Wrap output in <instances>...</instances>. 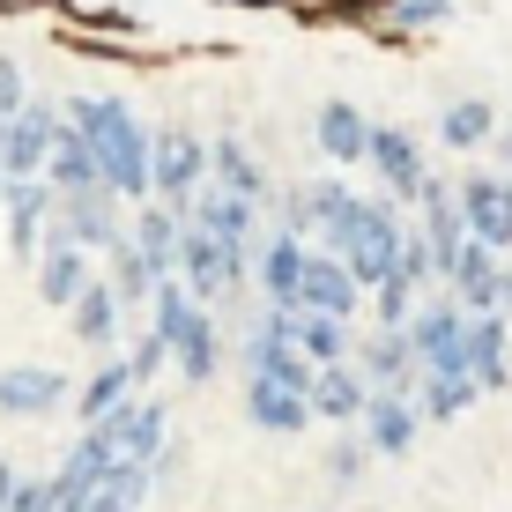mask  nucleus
<instances>
[{
  "label": "nucleus",
  "instance_id": "f257e3e1",
  "mask_svg": "<svg viewBox=\"0 0 512 512\" xmlns=\"http://www.w3.org/2000/svg\"><path fill=\"white\" fill-rule=\"evenodd\" d=\"M67 127L97 149V171L119 201H149V149L156 134L134 119V104L119 97H67Z\"/></svg>",
  "mask_w": 512,
  "mask_h": 512
},
{
  "label": "nucleus",
  "instance_id": "f03ea898",
  "mask_svg": "<svg viewBox=\"0 0 512 512\" xmlns=\"http://www.w3.org/2000/svg\"><path fill=\"white\" fill-rule=\"evenodd\" d=\"M401 238H409L401 208H394V201H364V193H357V201L342 208V223H327V231H320V253H334L349 275L364 282V290H379V282L394 275Z\"/></svg>",
  "mask_w": 512,
  "mask_h": 512
},
{
  "label": "nucleus",
  "instance_id": "7ed1b4c3",
  "mask_svg": "<svg viewBox=\"0 0 512 512\" xmlns=\"http://www.w3.org/2000/svg\"><path fill=\"white\" fill-rule=\"evenodd\" d=\"M179 282L193 290V305H223V297H238L245 282H253V253H238V245H223V238H208V231H193V223H186V238H179Z\"/></svg>",
  "mask_w": 512,
  "mask_h": 512
},
{
  "label": "nucleus",
  "instance_id": "20e7f679",
  "mask_svg": "<svg viewBox=\"0 0 512 512\" xmlns=\"http://www.w3.org/2000/svg\"><path fill=\"white\" fill-rule=\"evenodd\" d=\"M90 431H97V446L112 453V461H141V468H156V461H164V431H171V416H164V401L141 386L134 401H119V409L104 416V423H90Z\"/></svg>",
  "mask_w": 512,
  "mask_h": 512
},
{
  "label": "nucleus",
  "instance_id": "39448f33",
  "mask_svg": "<svg viewBox=\"0 0 512 512\" xmlns=\"http://www.w3.org/2000/svg\"><path fill=\"white\" fill-rule=\"evenodd\" d=\"M201 186H208V141L193 127H164V134H156V149H149V201L186 208Z\"/></svg>",
  "mask_w": 512,
  "mask_h": 512
},
{
  "label": "nucleus",
  "instance_id": "423d86ee",
  "mask_svg": "<svg viewBox=\"0 0 512 512\" xmlns=\"http://www.w3.org/2000/svg\"><path fill=\"white\" fill-rule=\"evenodd\" d=\"M409 349H416V364L423 372H468V312H461V297H423L416 305V320H409Z\"/></svg>",
  "mask_w": 512,
  "mask_h": 512
},
{
  "label": "nucleus",
  "instance_id": "0eeeda50",
  "mask_svg": "<svg viewBox=\"0 0 512 512\" xmlns=\"http://www.w3.org/2000/svg\"><path fill=\"white\" fill-rule=\"evenodd\" d=\"M60 119H67V112H52V97H30L23 112L0 127V171H8V186H15V179H45V156H52Z\"/></svg>",
  "mask_w": 512,
  "mask_h": 512
},
{
  "label": "nucleus",
  "instance_id": "6e6552de",
  "mask_svg": "<svg viewBox=\"0 0 512 512\" xmlns=\"http://www.w3.org/2000/svg\"><path fill=\"white\" fill-rule=\"evenodd\" d=\"M453 193H461L468 238H483L490 253H512V179L505 171H461Z\"/></svg>",
  "mask_w": 512,
  "mask_h": 512
},
{
  "label": "nucleus",
  "instance_id": "1a4fd4ad",
  "mask_svg": "<svg viewBox=\"0 0 512 512\" xmlns=\"http://www.w3.org/2000/svg\"><path fill=\"white\" fill-rule=\"evenodd\" d=\"M364 164L379 171V186H386L394 208H409L423 193V179H431V171H423V141L409 127H394V119H372V156H364Z\"/></svg>",
  "mask_w": 512,
  "mask_h": 512
},
{
  "label": "nucleus",
  "instance_id": "9d476101",
  "mask_svg": "<svg viewBox=\"0 0 512 512\" xmlns=\"http://www.w3.org/2000/svg\"><path fill=\"white\" fill-rule=\"evenodd\" d=\"M164 342H171V372H179L186 386H208V379L223 372V349H231V334H223V320H216L208 305H193L186 320L164 334Z\"/></svg>",
  "mask_w": 512,
  "mask_h": 512
},
{
  "label": "nucleus",
  "instance_id": "9b49d317",
  "mask_svg": "<svg viewBox=\"0 0 512 512\" xmlns=\"http://www.w3.org/2000/svg\"><path fill=\"white\" fill-rule=\"evenodd\" d=\"M357 201L349 193V179H297L290 193H275V231H290V238H320L327 223H342V208Z\"/></svg>",
  "mask_w": 512,
  "mask_h": 512
},
{
  "label": "nucleus",
  "instance_id": "f8f14e48",
  "mask_svg": "<svg viewBox=\"0 0 512 512\" xmlns=\"http://www.w3.org/2000/svg\"><path fill=\"white\" fill-rule=\"evenodd\" d=\"M60 401H75L67 372H52V364H0V416L38 423V416L60 409Z\"/></svg>",
  "mask_w": 512,
  "mask_h": 512
},
{
  "label": "nucleus",
  "instance_id": "ddd939ff",
  "mask_svg": "<svg viewBox=\"0 0 512 512\" xmlns=\"http://www.w3.org/2000/svg\"><path fill=\"white\" fill-rule=\"evenodd\" d=\"M60 231L82 245V253H104L112 238H127V216H119V193L112 186H82L60 193Z\"/></svg>",
  "mask_w": 512,
  "mask_h": 512
},
{
  "label": "nucleus",
  "instance_id": "4468645a",
  "mask_svg": "<svg viewBox=\"0 0 512 512\" xmlns=\"http://www.w3.org/2000/svg\"><path fill=\"white\" fill-rule=\"evenodd\" d=\"M90 282H97V275H90V253H82V245L60 231V216H52V231H45V253H38V297H45L52 312H67L82 290H90Z\"/></svg>",
  "mask_w": 512,
  "mask_h": 512
},
{
  "label": "nucleus",
  "instance_id": "2eb2a0df",
  "mask_svg": "<svg viewBox=\"0 0 512 512\" xmlns=\"http://www.w3.org/2000/svg\"><path fill=\"white\" fill-rule=\"evenodd\" d=\"M364 446L379 453V461H401V453L416 446V431H423V409H416V394H394V386H372V409H364Z\"/></svg>",
  "mask_w": 512,
  "mask_h": 512
},
{
  "label": "nucleus",
  "instance_id": "dca6fc26",
  "mask_svg": "<svg viewBox=\"0 0 512 512\" xmlns=\"http://www.w3.org/2000/svg\"><path fill=\"white\" fill-rule=\"evenodd\" d=\"M0 216H8V245H15L23 260H38V253H45L52 216H60V193H52L45 179H15V186H8V201H0Z\"/></svg>",
  "mask_w": 512,
  "mask_h": 512
},
{
  "label": "nucleus",
  "instance_id": "f3484780",
  "mask_svg": "<svg viewBox=\"0 0 512 512\" xmlns=\"http://www.w3.org/2000/svg\"><path fill=\"white\" fill-rule=\"evenodd\" d=\"M305 260H312V245H305V238L268 231V238H260V253H253V282H260V297L297 312V290H305Z\"/></svg>",
  "mask_w": 512,
  "mask_h": 512
},
{
  "label": "nucleus",
  "instance_id": "a211bd4d",
  "mask_svg": "<svg viewBox=\"0 0 512 512\" xmlns=\"http://www.w3.org/2000/svg\"><path fill=\"white\" fill-rule=\"evenodd\" d=\"M186 223H193V231H208V238H223V245H238V253H253L260 201H238V193H223V186H201L186 201Z\"/></svg>",
  "mask_w": 512,
  "mask_h": 512
},
{
  "label": "nucleus",
  "instance_id": "6ab92c4d",
  "mask_svg": "<svg viewBox=\"0 0 512 512\" xmlns=\"http://www.w3.org/2000/svg\"><path fill=\"white\" fill-rule=\"evenodd\" d=\"M357 305H364V282L342 268L334 253H320L312 245V260H305V290H297V312H327V320H357Z\"/></svg>",
  "mask_w": 512,
  "mask_h": 512
},
{
  "label": "nucleus",
  "instance_id": "aec40b11",
  "mask_svg": "<svg viewBox=\"0 0 512 512\" xmlns=\"http://www.w3.org/2000/svg\"><path fill=\"white\" fill-rule=\"evenodd\" d=\"M312 141H320L327 164H364L372 156V112L349 97H327L320 112H312Z\"/></svg>",
  "mask_w": 512,
  "mask_h": 512
},
{
  "label": "nucleus",
  "instance_id": "412c9836",
  "mask_svg": "<svg viewBox=\"0 0 512 512\" xmlns=\"http://www.w3.org/2000/svg\"><path fill=\"white\" fill-rule=\"evenodd\" d=\"M357 364L372 386H394V394H416V379H423V364H416V349H409V327H379V334H364L357 342Z\"/></svg>",
  "mask_w": 512,
  "mask_h": 512
},
{
  "label": "nucleus",
  "instance_id": "4be33fe9",
  "mask_svg": "<svg viewBox=\"0 0 512 512\" xmlns=\"http://www.w3.org/2000/svg\"><path fill=\"white\" fill-rule=\"evenodd\" d=\"M127 238L141 245V260H149L156 275H179V238H186V208L171 201H141L127 216Z\"/></svg>",
  "mask_w": 512,
  "mask_h": 512
},
{
  "label": "nucleus",
  "instance_id": "5701e85b",
  "mask_svg": "<svg viewBox=\"0 0 512 512\" xmlns=\"http://www.w3.org/2000/svg\"><path fill=\"white\" fill-rule=\"evenodd\" d=\"M364 409H372V379L357 372V364H320L312 372V416L320 423H364Z\"/></svg>",
  "mask_w": 512,
  "mask_h": 512
},
{
  "label": "nucleus",
  "instance_id": "b1692460",
  "mask_svg": "<svg viewBox=\"0 0 512 512\" xmlns=\"http://www.w3.org/2000/svg\"><path fill=\"white\" fill-rule=\"evenodd\" d=\"M468 379L483 386V394H498L512 379V320L505 312H475L468 320Z\"/></svg>",
  "mask_w": 512,
  "mask_h": 512
},
{
  "label": "nucleus",
  "instance_id": "393cba45",
  "mask_svg": "<svg viewBox=\"0 0 512 512\" xmlns=\"http://www.w3.org/2000/svg\"><path fill=\"white\" fill-rule=\"evenodd\" d=\"M245 416L260 423V431H305L312 423V394L305 386H290V379H245Z\"/></svg>",
  "mask_w": 512,
  "mask_h": 512
},
{
  "label": "nucleus",
  "instance_id": "a878e982",
  "mask_svg": "<svg viewBox=\"0 0 512 512\" xmlns=\"http://www.w3.org/2000/svg\"><path fill=\"white\" fill-rule=\"evenodd\" d=\"M498 275H505V268H498V253H490L483 238H468V245H461V260L446 268V290L461 297V312L475 320V312H498Z\"/></svg>",
  "mask_w": 512,
  "mask_h": 512
},
{
  "label": "nucleus",
  "instance_id": "bb28decb",
  "mask_svg": "<svg viewBox=\"0 0 512 512\" xmlns=\"http://www.w3.org/2000/svg\"><path fill=\"white\" fill-rule=\"evenodd\" d=\"M119 290L112 282H90V290L75 297V305H67V327H75V342L82 349H97V357H112V342H119Z\"/></svg>",
  "mask_w": 512,
  "mask_h": 512
},
{
  "label": "nucleus",
  "instance_id": "cd10ccee",
  "mask_svg": "<svg viewBox=\"0 0 512 512\" xmlns=\"http://www.w3.org/2000/svg\"><path fill=\"white\" fill-rule=\"evenodd\" d=\"M134 394H141V386H134V372H127V357L112 349V357H104L97 372L75 386V416H82V431H90V423H104V416L119 409V401H134Z\"/></svg>",
  "mask_w": 512,
  "mask_h": 512
},
{
  "label": "nucleus",
  "instance_id": "c85d7f7f",
  "mask_svg": "<svg viewBox=\"0 0 512 512\" xmlns=\"http://www.w3.org/2000/svg\"><path fill=\"white\" fill-rule=\"evenodd\" d=\"M208 179H216L223 193H238V201H275V193H268V171L253 164V149H245L238 134L208 141Z\"/></svg>",
  "mask_w": 512,
  "mask_h": 512
},
{
  "label": "nucleus",
  "instance_id": "c756f323",
  "mask_svg": "<svg viewBox=\"0 0 512 512\" xmlns=\"http://www.w3.org/2000/svg\"><path fill=\"white\" fill-rule=\"evenodd\" d=\"M45 186L52 193H82V186H104V171H97V149L82 141L75 127L60 119V134H52V156H45Z\"/></svg>",
  "mask_w": 512,
  "mask_h": 512
},
{
  "label": "nucleus",
  "instance_id": "7c9ffc66",
  "mask_svg": "<svg viewBox=\"0 0 512 512\" xmlns=\"http://www.w3.org/2000/svg\"><path fill=\"white\" fill-rule=\"evenodd\" d=\"M156 490V468H141V461H112V475H104L97 490H82L67 512H141V498Z\"/></svg>",
  "mask_w": 512,
  "mask_h": 512
},
{
  "label": "nucleus",
  "instance_id": "2f4dec72",
  "mask_svg": "<svg viewBox=\"0 0 512 512\" xmlns=\"http://www.w3.org/2000/svg\"><path fill=\"white\" fill-rule=\"evenodd\" d=\"M104 475H112V453L97 446V431H82L75 446L60 453V468H52V498H60V505H75L82 490H97V483H104Z\"/></svg>",
  "mask_w": 512,
  "mask_h": 512
},
{
  "label": "nucleus",
  "instance_id": "473e14b6",
  "mask_svg": "<svg viewBox=\"0 0 512 512\" xmlns=\"http://www.w3.org/2000/svg\"><path fill=\"white\" fill-rule=\"evenodd\" d=\"M483 394L468 372H423L416 379V409H423V423H453V416H468V401Z\"/></svg>",
  "mask_w": 512,
  "mask_h": 512
},
{
  "label": "nucleus",
  "instance_id": "72a5a7b5",
  "mask_svg": "<svg viewBox=\"0 0 512 512\" xmlns=\"http://www.w3.org/2000/svg\"><path fill=\"white\" fill-rule=\"evenodd\" d=\"M490 134H498V104H483V97H453L438 112V141L446 149H483Z\"/></svg>",
  "mask_w": 512,
  "mask_h": 512
},
{
  "label": "nucleus",
  "instance_id": "f704fd0d",
  "mask_svg": "<svg viewBox=\"0 0 512 512\" xmlns=\"http://www.w3.org/2000/svg\"><path fill=\"white\" fill-rule=\"evenodd\" d=\"M357 320H327V312H297V349H305L312 364H349L357 357Z\"/></svg>",
  "mask_w": 512,
  "mask_h": 512
},
{
  "label": "nucleus",
  "instance_id": "c9c22d12",
  "mask_svg": "<svg viewBox=\"0 0 512 512\" xmlns=\"http://www.w3.org/2000/svg\"><path fill=\"white\" fill-rule=\"evenodd\" d=\"M104 260H112V275H104V282L119 290V305H141V297H156V282H164L149 260H141L134 238H112V245H104Z\"/></svg>",
  "mask_w": 512,
  "mask_h": 512
},
{
  "label": "nucleus",
  "instance_id": "e433bc0d",
  "mask_svg": "<svg viewBox=\"0 0 512 512\" xmlns=\"http://www.w3.org/2000/svg\"><path fill=\"white\" fill-rule=\"evenodd\" d=\"M446 15H453L446 0H394V15H386L379 38H386V45H401V38H416V30H438Z\"/></svg>",
  "mask_w": 512,
  "mask_h": 512
},
{
  "label": "nucleus",
  "instance_id": "4c0bfd02",
  "mask_svg": "<svg viewBox=\"0 0 512 512\" xmlns=\"http://www.w3.org/2000/svg\"><path fill=\"white\" fill-rule=\"evenodd\" d=\"M386 282H409L416 297L438 282V260H431V245H423V231H416V223H409V238H401V253H394V275H386Z\"/></svg>",
  "mask_w": 512,
  "mask_h": 512
},
{
  "label": "nucleus",
  "instance_id": "58836bf2",
  "mask_svg": "<svg viewBox=\"0 0 512 512\" xmlns=\"http://www.w3.org/2000/svg\"><path fill=\"white\" fill-rule=\"evenodd\" d=\"M119 357H127V372H134V386H156V379H164V364H171V342H164V334H134V342L127 349H119Z\"/></svg>",
  "mask_w": 512,
  "mask_h": 512
},
{
  "label": "nucleus",
  "instance_id": "ea45409f",
  "mask_svg": "<svg viewBox=\"0 0 512 512\" xmlns=\"http://www.w3.org/2000/svg\"><path fill=\"white\" fill-rule=\"evenodd\" d=\"M364 461H372L364 431H342V438L327 446V483H357V475H364Z\"/></svg>",
  "mask_w": 512,
  "mask_h": 512
},
{
  "label": "nucleus",
  "instance_id": "a19ab883",
  "mask_svg": "<svg viewBox=\"0 0 512 512\" xmlns=\"http://www.w3.org/2000/svg\"><path fill=\"white\" fill-rule=\"evenodd\" d=\"M416 305H423V297L409 290V282H379V290H372L379 327H409V320H416Z\"/></svg>",
  "mask_w": 512,
  "mask_h": 512
},
{
  "label": "nucleus",
  "instance_id": "79ce46f5",
  "mask_svg": "<svg viewBox=\"0 0 512 512\" xmlns=\"http://www.w3.org/2000/svg\"><path fill=\"white\" fill-rule=\"evenodd\" d=\"M8 512H67V505L52 498V475H23V483H15V498H8Z\"/></svg>",
  "mask_w": 512,
  "mask_h": 512
},
{
  "label": "nucleus",
  "instance_id": "37998d69",
  "mask_svg": "<svg viewBox=\"0 0 512 512\" xmlns=\"http://www.w3.org/2000/svg\"><path fill=\"white\" fill-rule=\"evenodd\" d=\"M15 483H23V475H15L8 461H0V512H8V498H15Z\"/></svg>",
  "mask_w": 512,
  "mask_h": 512
},
{
  "label": "nucleus",
  "instance_id": "c03bdc74",
  "mask_svg": "<svg viewBox=\"0 0 512 512\" xmlns=\"http://www.w3.org/2000/svg\"><path fill=\"white\" fill-rule=\"evenodd\" d=\"M216 8H297V0H216Z\"/></svg>",
  "mask_w": 512,
  "mask_h": 512
},
{
  "label": "nucleus",
  "instance_id": "a18cd8bd",
  "mask_svg": "<svg viewBox=\"0 0 512 512\" xmlns=\"http://www.w3.org/2000/svg\"><path fill=\"white\" fill-rule=\"evenodd\" d=\"M498 312H505V320H512V268L498 275Z\"/></svg>",
  "mask_w": 512,
  "mask_h": 512
},
{
  "label": "nucleus",
  "instance_id": "49530a36",
  "mask_svg": "<svg viewBox=\"0 0 512 512\" xmlns=\"http://www.w3.org/2000/svg\"><path fill=\"white\" fill-rule=\"evenodd\" d=\"M498 164H505V179H512V127L498 134Z\"/></svg>",
  "mask_w": 512,
  "mask_h": 512
}]
</instances>
